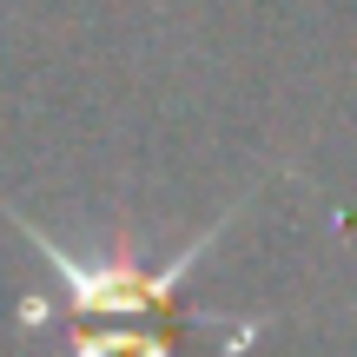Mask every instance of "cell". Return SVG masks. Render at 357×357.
<instances>
[{
	"instance_id": "cell-1",
	"label": "cell",
	"mask_w": 357,
	"mask_h": 357,
	"mask_svg": "<svg viewBox=\"0 0 357 357\" xmlns=\"http://www.w3.org/2000/svg\"><path fill=\"white\" fill-rule=\"evenodd\" d=\"M66 357H178L172 351V318H119L113 331L73 324Z\"/></svg>"
}]
</instances>
